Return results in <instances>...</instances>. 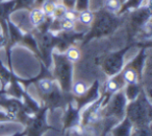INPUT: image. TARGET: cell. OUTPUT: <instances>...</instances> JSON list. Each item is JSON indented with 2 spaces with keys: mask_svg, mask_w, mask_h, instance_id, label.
Segmentation results:
<instances>
[{
  "mask_svg": "<svg viewBox=\"0 0 152 136\" xmlns=\"http://www.w3.org/2000/svg\"><path fill=\"white\" fill-rule=\"evenodd\" d=\"M124 15H116L105 11L103 7L94 12V20L89 32H87L81 41V45H86L94 39H101L112 36L124 22Z\"/></svg>",
  "mask_w": 152,
  "mask_h": 136,
  "instance_id": "1",
  "label": "cell"
},
{
  "mask_svg": "<svg viewBox=\"0 0 152 136\" xmlns=\"http://www.w3.org/2000/svg\"><path fill=\"white\" fill-rule=\"evenodd\" d=\"M125 116L130 120L133 127L151 126L152 105L151 100L142 91L134 101L127 103Z\"/></svg>",
  "mask_w": 152,
  "mask_h": 136,
  "instance_id": "2",
  "label": "cell"
},
{
  "mask_svg": "<svg viewBox=\"0 0 152 136\" xmlns=\"http://www.w3.org/2000/svg\"><path fill=\"white\" fill-rule=\"evenodd\" d=\"M52 78L58 84L64 93H70L73 84V63L65 57L64 53L53 51L52 52Z\"/></svg>",
  "mask_w": 152,
  "mask_h": 136,
  "instance_id": "3",
  "label": "cell"
},
{
  "mask_svg": "<svg viewBox=\"0 0 152 136\" xmlns=\"http://www.w3.org/2000/svg\"><path fill=\"white\" fill-rule=\"evenodd\" d=\"M134 45L137 44L135 42H131L128 45H126L125 47L119 49V50L112 51V52H108L107 55H104L100 66H101L102 71L105 73L106 77L110 78L121 72V70L124 67L125 55Z\"/></svg>",
  "mask_w": 152,
  "mask_h": 136,
  "instance_id": "4",
  "label": "cell"
},
{
  "mask_svg": "<svg viewBox=\"0 0 152 136\" xmlns=\"http://www.w3.org/2000/svg\"><path fill=\"white\" fill-rule=\"evenodd\" d=\"M150 18H151V9L149 4L142 5L139 9L129 12V14L126 16L127 34L130 39L129 41L134 42L135 37L150 21Z\"/></svg>",
  "mask_w": 152,
  "mask_h": 136,
  "instance_id": "5",
  "label": "cell"
},
{
  "mask_svg": "<svg viewBox=\"0 0 152 136\" xmlns=\"http://www.w3.org/2000/svg\"><path fill=\"white\" fill-rule=\"evenodd\" d=\"M32 34L36 37L40 51V62L46 67L50 68L52 64V52L55 47V34L50 32L40 33L34 28Z\"/></svg>",
  "mask_w": 152,
  "mask_h": 136,
  "instance_id": "6",
  "label": "cell"
},
{
  "mask_svg": "<svg viewBox=\"0 0 152 136\" xmlns=\"http://www.w3.org/2000/svg\"><path fill=\"white\" fill-rule=\"evenodd\" d=\"M47 112L48 109L42 106L36 114L28 118L25 125L24 136H43L49 130H56L53 126L47 123Z\"/></svg>",
  "mask_w": 152,
  "mask_h": 136,
  "instance_id": "7",
  "label": "cell"
},
{
  "mask_svg": "<svg viewBox=\"0 0 152 136\" xmlns=\"http://www.w3.org/2000/svg\"><path fill=\"white\" fill-rule=\"evenodd\" d=\"M127 100L124 95L123 89L114 93L107 101L103 110V118H113L120 121L125 117V110L127 106Z\"/></svg>",
  "mask_w": 152,
  "mask_h": 136,
  "instance_id": "8",
  "label": "cell"
},
{
  "mask_svg": "<svg viewBox=\"0 0 152 136\" xmlns=\"http://www.w3.org/2000/svg\"><path fill=\"white\" fill-rule=\"evenodd\" d=\"M0 107H2L3 111L11 117L13 121H20L23 125H26L29 116L24 111V106L21 100L3 94L0 96Z\"/></svg>",
  "mask_w": 152,
  "mask_h": 136,
  "instance_id": "9",
  "label": "cell"
},
{
  "mask_svg": "<svg viewBox=\"0 0 152 136\" xmlns=\"http://www.w3.org/2000/svg\"><path fill=\"white\" fill-rule=\"evenodd\" d=\"M73 98L71 93H64L61 89L59 88L58 84L55 82L53 88L45 94L43 98H41L42 101V106H45L48 111H55L56 109L59 108H65L67 106L68 102Z\"/></svg>",
  "mask_w": 152,
  "mask_h": 136,
  "instance_id": "10",
  "label": "cell"
},
{
  "mask_svg": "<svg viewBox=\"0 0 152 136\" xmlns=\"http://www.w3.org/2000/svg\"><path fill=\"white\" fill-rule=\"evenodd\" d=\"M87 32L77 33L73 32H59L55 34V47L57 52L64 53L70 46L76 44L77 42H81L83 36Z\"/></svg>",
  "mask_w": 152,
  "mask_h": 136,
  "instance_id": "11",
  "label": "cell"
},
{
  "mask_svg": "<svg viewBox=\"0 0 152 136\" xmlns=\"http://www.w3.org/2000/svg\"><path fill=\"white\" fill-rule=\"evenodd\" d=\"M81 123V111L76 108L73 103V98L69 101L65 107V114L63 118L64 131H71Z\"/></svg>",
  "mask_w": 152,
  "mask_h": 136,
  "instance_id": "12",
  "label": "cell"
},
{
  "mask_svg": "<svg viewBox=\"0 0 152 136\" xmlns=\"http://www.w3.org/2000/svg\"><path fill=\"white\" fill-rule=\"evenodd\" d=\"M100 96V83L98 80H95L90 85L89 89L87 90L83 95L79 98H73V103L78 110H83L87 106L91 105L92 103L96 102Z\"/></svg>",
  "mask_w": 152,
  "mask_h": 136,
  "instance_id": "13",
  "label": "cell"
},
{
  "mask_svg": "<svg viewBox=\"0 0 152 136\" xmlns=\"http://www.w3.org/2000/svg\"><path fill=\"white\" fill-rule=\"evenodd\" d=\"M12 17L11 21L13 22L15 25H17L20 30L23 33H30L34 30V26L31 25L29 21V17H28V13L26 10H19V12H13L10 16Z\"/></svg>",
  "mask_w": 152,
  "mask_h": 136,
  "instance_id": "14",
  "label": "cell"
},
{
  "mask_svg": "<svg viewBox=\"0 0 152 136\" xmlns=\"http://www.w3.org/2000/svg\"><path fill=\"white\" fill-rule=\"evenodd\" d=\"M125 83L123 81L122 77H121V73H118L116 75H113L110 77L106 82L104 83L103 87H102V91H100L101 93H104L108 96H112L114 93L120 91L124 88Z\"/></svg>",
  "mask_w": 152,
  "mask_h": 136,
  "instance_id": "15",
  "label": "cell"
},
{
  "mask_svg": "<svg viewBox=\"0 0 152 136\" xmlns=\"http://www.w3.org/2000/svg\"><path fill=\"white\" fill-rule=\"evenodd\" d=\"M15 12V1L11 0L7 2H0V25L2 27V33L7 36V20L11 14Z\"/></svg>",
  "mask_w": 152,
  "mask_h": 136,
  "instance_id": "16",
  "label": "cell"
},
{
  "mask_svg": "<svg viewBox=\"0 0 152 136\" xmlns=\"http://www.w3.org/2000/svg\"><path fill=\"white\" fill-rule=\"evenodd\" d=\"M132 123L126 116L113 126L110 130V136H130L132 131Z\"/></svg>",
  "mask_w": 152,
  "mask_h": 136,
  "instance_id": "17",
  "label": "cell"
},
{
  "mask_svg": "<svg viewBox=\"0 0 152 136\" xmlns=\"http://www.w3.org/2000/svg\"><path fill=\"white\" fill-rule=\"evenodd\" d=\"M21 101H22V103H23L24 111H25V113L29 117L36 114V113L41 109V107H42L34 98H31V96H30L26 91L24 92L23 95H22Z\"/></svg>",
  "mask_w": 152,
  "mask_h": 136,
  "instance_id": "18",
  "label": "cell"
},
{
  "mask_svg": "<svg viewBox=\"0 0 152 136\" xmlns=\"http://www.w3.org/2000/svg\"><path fill=\"white\" fill-rule=\"evenodd\" d=\"M55 84V81L53 78H41L40 80L34 83L40 98H43L45 94H47L53 88Z\"/></svg>",
  "mask_w": 152,
  "mask_h": 136,
  "instance_id": "19",
  "label": "cell"
},
{
  "mask_svg": "<svg viewBox=\"0 0 152 136\" xmlns=\"http://www.w3.org/2000/svg\"><path fill=\"white\" fill-rule=\"evenodd\" d=\"M142 91H143V88H142V85L140 83L126 84L123 88V92H124V95L126 98L127 102L134 101Z\"/></svg>",
  "mask_w": 152,
  "mask_h": 136,
  "instance_id": "20",
  "label": "cell"
},
{
  "mask_svg": "<svg viewBox=\"0 0 152 136\" xmlns=\"http://www.w3.org/2000/svg\"><path fill=\"white\" fill-rule=\"evenodd\" d=\"M29 13H28V17H29V21L31 23V25L34 26V28L40 26L43 22L45 21L47 16L44 14V12L42 11L41 7H34L31 10H29Z\"/></svg>",
  "mask_w": 152,
  "mask_h": 136,
  "instance_id": "21",
  "label": "cell"
},
{
  "mask_svg": "<svg viewBox=\"0 0 152 136\" xmlns=\"http://www.w3.org/2000/svg\"><path fill=\"white\" fill-rule=\"evenodd\" d=\"M15 75H16L14 73L13 69L7 68L0 60V83H1V87H2L1 89L4 90L10 85V83L12 82Z\"/></svg>",
  "mask_w": 152,
  "mask_h": 136,
  "instance_id": "22",
  "label": "cell"
},
{
  "mask_svg": "<svg viewBox=\"0 0 152 136\" xmlns=\"http://www.w3.org/2000/svg\"><path fill=\"white\" fill-rule=\"evenodd\" d=\"M21 43L23 45H25L27 48H29L34 55H37L39 60H40V51H39V47H38V43H37L36 37L34 36L32 32L30 33H24L23 38L21 40Z\"/></svg>",
  "mask_w": 152,
  "mask_h": 136,
  "instance_id": "23",
  "label": "cell"
},
{
  "mask_svg": "<svg viewBox=\"0 0 152 136\" xmlns=\"http://www.w3.org/2000/svg\"><path fill=\"white\" fill-rule=\"evenodd\" d=\"M65 57L69 60L71 63H78L83 58V51L80 46H77V44H74L70 46L67 50L64 52Z\"/></svg>",
  "mask_w": 152,
  "mask_h": 136,
  "instance_id": "24",
  "label": "cell"
},
{
  "mask_svg": "<svg viewBox=\"0 0 152 136\" xmlns=\"http://www.w3.org/2000/svg\"><path fill=\"white\" fill-rule=\"evenodd\" d=\"M144 2H145V0H125L122 3V7H121L118 15H126L129 12L141 7L144 4Z\"/></svg>",
  "mask_w": 152,
  "mask_h": 136,
  "instance_id": "25",
  "label": "cell"
},
{
  "mask_svg": "<svg viewBox=\"0 0 152 136\" xmlns=\"http://www.w3.org/2000/svg\"><path fill=\"white\" fill-rule=\"evenodd\" d=\"M89 87H90L89 84L86 83L85 81L79 80V81L73 82L72 87H71V92H70V93L72 94L73 98H79V96L83 95V94L87 92Z\"/></svg>",
  "mask_w": 152,
  "mask_h": 136,
  "instance_id": "26",
  "label": "cell"
},
{
  "mask_svg": "<svg viewBox=\"0 0 152 136\" xmlns=\"http://www.w3.org/2000/svg\"><path fill=\"white\" fill-rule=\"evenodd\" d=\"M94 20V12H92L90 9L83 10V11L78 12V18L77 21L85 26H91Z\"/></svg>",
  "mask_w": 152,
  "mask_h": 136,
  "instance_id": "27",
  "label": "cell"
},
{
  "mask_svg": "<svg viewBox=\"0 0 152 136\" xmlns=\"http://www.w3.org/2000/svg\"><path fill=\"white\" fill-rule=\"evenodd\" d=\"M121 7H122V2H121L120 0H105L104 1V5L102 7L105 11L110 12V13L118 15Z\"/></svg>",
  "mask_w": 152,
  "mask_h": 136,
  "instance_id": "28",
  "label": "cell"
},
{
  "mask_svg": "<svg viewBox=\"0 0 152 136\" xmlns=\"http://www.w3.org/2000/svg\"><path fill=\"white\" fill-rule=\"evenodd\" d=\"M130 136H152L151 126H140V127H133Z\"/></svg>",
  "mask_w": 152,
  "mask_h": 136,
  "instance_id": "29",
  "label": "cell"
},
{
  "mask_svg": "<svg viewBox=\"0 0 152 136\" xmlns=\"http://www.w3.org/2000/svg\"><path fill=\"white\" fill-rule=\"evenodd\" d=\"M15 1V12L19 10H26L29 11L34 7L36 0H14Z\"/></svg>",
  "mask_w": 152,
  "mask_h": 136,
  "instance_id": "30",
  "label": "cell"
},
{
  "mask_svg": "<svg viewBox=\"0 0 152 136\" xmlns=\"http://www.w3.org/2000/svg\"><path fill=\"white\" fill-rule=\"evenodd\" d=\"M56 3L57 2L54 0H48V1H46V2H44L41 5V9H42V11L44 12V14L47 17H52L53 11H54Z\"/></svg>",
  "mask_w": 152,
  "mask_h": 136,
  "instance_id": "31",
  "label": "cell"
},
{
  "mask_svg": "<svg viewBox=\"0 0 152 136\" xmlns=\"http://www.w3.org/2000/svg\"><path fill=\"white\" fill-rule=\"evenodd\" d=\"M75 30V22L67 19H59V32H73Z\"/></svg>",
  "mask_w": 152,
  "mask_h": 136,
  "instance_id": "32",
  "label": "cell"
},
{
  "mask_svg": "<svg viewBox=\"0 0 152 136\" xmlns=\"http://www.w3.org/2000/svg\"><path fill=\"white\" fill-rule=\"evenodd\" d=\"M67 7H66V5L64 4L63 2L61 3H56V5H55V9L54 11H53V14H52V18L53 19H61V18L64 17V15H65L66 11H67Z\"/></svg>",
  "mask_w": 152,
  "mask_h": 136,
  "instance_id": "33",
  "label": "cell"
},
{
  "mask_svg": "<svg viewBox=\"0 0 152 136\" xmlns=\"http://www.w3.org/2000/svg\"><path fill=\"white\" fill-rule=\"evenodd\" d=\"M63 18L64 19L70 20V21L76 22L77 21V18H78V12L76 11L75 9H68Z\"/></svg>",
  "mask_w": 152,
  "mask_h": 136,
  "instance_id": "34",
  "label": "cell"
},
{
  "mask_svg": "<svg viewBox=\"0 0 152 136\" xmlns=\"http://www.w3.org/2000/svg\"><path fill=\"white\" fill-rule=\"evenodd\" d=\"M7 42H9L7 36L1 32L0 33V48H5L7 46Z\"/></svg>",
  "mask_w": 152,
  "mask_h": 136,
  "instance_id": "35",
  "label": "cell"
},
{
  "mask_svg": "<svg viewBox=\"0 0 152 136\" xmlns=\"http://www.w3.org/2000/svg\"><path fill=\"white\" fill-rule=\"evenodd\" d=\"M63 3L66 5L67 9H74L75 7L76 0H63Z\"/></svg>",
  "mask_w": 152,
  "mask_h": 136,
  "instance_id": "36",
  "label": "cell"
},
{
  "mask_svg": "<svg viewBox=\"0 0 152 136\" xmlns=\"http://www.w3.org/2000/svg\"><path fill=\"white\" fill-rule=\"evenodd\" d=\"M46 1H48V0H36L34 1V7H41V5L43 4L44 2H46ZM54 1H58V0H54Z\"/></svg>",
  "mask_w": 152,
  "mask_h": 136,
  "instance_id": "37",
  "label": "cell"
},
{
  "mask_svg": "<svg viewBox=\"0 0 152 136\" xmlns=\"http://www.w3.org/2000/svg\"><path fill=\"white\" fill-rule=\"evenodd\" d=\"M25 134H24V131H22V132H17V133H15V134H13L12 136H24Z\"/></svg>",
  "mask_w": 152,
  "mask_h": 136,
  "instance_id": "38",
  "label": "cell"
},
{
  "mask_svg": "<svg viewBox=\"0 0 152 136\" xmlns=\"http://www.w3.org/2000/svg\"><path fill=\"white\" fill-rule=\"evenodd\" d=\"M64 136H72L71 131H66V133H65V135H64Z\"/></svg>",
  "mask_w": 152,
  "mask_h": 136,
  "instance_id": "39",
  "label": "cell"
},
{
  "mask_svg": "<svg viewBox=\"0 0 152 136\" xmlns=\"http://www.w3.org/2000/svg\"><path fill=\"white\" fill-rule=\"evenodd\" d=\"M3 94H5V90H3V89H0V96H1V95H3Z\"/></svg>",
  "mask_w": 152,
  "mask_h": 136,
  "instance_id": "40",
  "label": "cell"
},
{
  "mask_svg": "<svg viewBox=\"0 0 152 136\" xmlns=\"http://www.w3.org/2000/svg\"><path fill=\"white\" fill-rule=\"evenodd\" d=\"M120 1H121V2L123 3V2H124V1H125V0H120Z\"/></svg>",
  "mask_w": 152,
  "mask_h": 136,
  "instance_id": "41",
  "label": "cell"
},
{
  "mask_svg": "<svg viewBox=\"0 0 152 136\" xmlns=\"http://www.w3.org/2000/svg\"><path fill=\"white\" fill-rule=\"evenodd\" d=\"M1 1H3V0H0V2H1Z\"/></svg>",
  "mask_w": 152,
  "mask_h": 136,
  "instance_id": "42",
  "label": "cell"
},
{
  "mask_svg": "<svg viewBox=\"0 0 152 136\" xmlns=\"http://www.w3.org/2000/svg\"><path fill=\"white\" fill-rule=\"evenodd\" d=\"M100 136H101V135H100Z\"/></svg>",
  "mask_w": 152,
  "mask_h": 136,
  "instance_id": "43",
  "label": "cell"
}]
</instances>
